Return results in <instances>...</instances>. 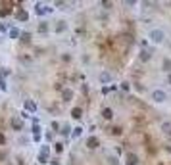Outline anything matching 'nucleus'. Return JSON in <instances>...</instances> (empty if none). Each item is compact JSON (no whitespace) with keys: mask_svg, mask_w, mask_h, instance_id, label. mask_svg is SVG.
<instances>
[{"mask_svg":"<svg viewBox=\"0 0 171 165\" xmlns=\"http://www.w3.org/2000/svg\"><path fill=\"white\" fill-rule=\"evenodd\" d=\"M148 37H150V41H152L154 44H162V42L165 41V33H163L162 29H152V31L148 33Z\"/></svg>","mask_w":171,"mask_h":165,"instance_id":"f257e3e1","label":"nucleus"},{"mask_svg":"<svg viewBox=\"0 0 171 165\" xmlns=\"http://www.w3.org/2000/svg\"><path fill=\"white\" fill-rule=\"evenodd\" d=\"M152 100L156 102V104H162V102L167 100V94L163 90H152Z\"/></svg>","mask_w":171,"mask_h":165,"instance_id":"f03ea898","label":"nucleus"},{"mask_svg":"<svg viewBox=\"0 0 171 165\" xmlns=\"http://www.w3.org/2000/svg\"><path fill=\"white\" fill-rule=\"evenodd\" d=\"M125 165H139V156L135 152H129L125 156Z\"/></svg>","mask_w":171,"mask_h":165,"instance_id":"7ed1b4c3","label":"nucleus"},{"mask_svg":"<svg viewBox=\"0 0 171 165\" xmlns=\"http://www.w3.org/2000/svg\"><path fill=\"white\" fill-rule=\"evenodd\" d=\"M98 146H100V140H98L96 136H88L87 138V148L88 150H96Z\"/></svg>","mask_w":171,"mask_h":165,"instance_id":"20e7f679","label":"nucleus"},{"mask_svg":"<svg viewBox=\"0 0 171 165\" xmlns=\"http://www.w3.org/2000/svg\"><path fill=\"white\" fill-rule=\"evenodd\" d=\"M15 19H18V21H29V14L25 12V10L18 8V12H15Z\"/></svg>","mask_w":171,"mask_h":165,"instance_id":"39448f33","label":"nucleus"},{"mask_svg":"<svg viewBox=\"0 0 171 165\" xmlns=\"http://www.w3.org/2000/svg\"><path fill=\"white\" fill-rule=\"evenodd\" d=\"M150 58H152V52H150V50H140V54H139V60L140 62L146 64V62H150Z\"/></svg>","mask_w":171,"mask_h":165,"instance_id":"423d86ee","label":"nucleus"},{"mask_svg":"<svg viewBox=\"0 0 171 165\" xmlns=\"http://www.w3.org/2000/svg\"><path fill=\"white\" fill-rule=\"evenodd\" d=\"M98 79H100L102 85H106V82H111V79H114V77H111V73H108V71H102Z\"/></svg>","mask_w":171,"mask_h":165,"instance_id":"0eeeda50","label":"nucleus"},{"mask_svg":"<svg viewBox=\"0 0 171 165\" xmlns=\"http://www.w3.org/2000/svg\"><path fill=\"white\" fill-rule=\"evenodd\" d=\"M12 127H14L15 131H21V129H23V119H21V117H14V119H12Z\"/></svg>","mask_w":171,"mask_h":165,"instance_id":"6e6552de","label":"nucleus"},{"mask_svg":"<svg viewBox=\"0 0 171 165\" xmlns=\"http://www.w3.org/2000/svg\"><path fill=\"white\" fill-rule=\"evenodd\" d=\"M71 98H73V90H69V88H64V90H62V100H64V102H69Z\"/></svg>","mask_w":171,"mask_h":165,"instance_id":"1a4fd4ad","label":"nucleus"},{"mask_svg":"<svg viewBox=\"0 0 171 165\" xmlns=\"http://www.w3.org/2000/svg\"><path fill=\"white\" fill-rule=\"evenodd\" d=\"M25 110H27V111H31V113H35V111H37V104H35V102H33V100H25Z\"/></svg>","mask_w":171,"mask_h":165,"instance_id":"9d476101","label":"nucleus"},{"mask_svg":"<svg viewBox=\"0 0 171 165\" xmlns=\"http://www.w3.org/2000/svg\"><path fill=\"white\" fill-rule=\"evenodd\" d=\"M102 117L106 121H110L111 117H114V110H111V108H104V110H102Z\"/></svg>","mask_w":171,"mask_h":165,"instance_id":"9b49d317","label":"nucleus"},{"mask_svg":"<svg viewBox=\"0 0 171 165\" xmlns=\"http://www.w3.org/2000/svg\"><path fill=\"white\" fill-rule=\"evenodd\" d=\"M48 12H52V8H48V6H42V4H37V14H39V15H44V14H48Z\"/></svg>","mask_w":171,"mask_h":165,"instance_id":"f8f14e48","label":"nucleus"},{"mask_svg":"<svg viewBox=\"0 0 171 165\" xmlns=\"http://www.w3.org/2000/svg\"><path fill=\"white\" fill-rule=\"evenodd\" d=\"M71 117H73V119H81V117H83V110H81V108H73V110H71Z\"/></svg>","mask_w":171,"mask_h":165,"instance_id":"ddd939ff","label":"nucleus"},{"mask_svg":"<svg viewBox=\"0 0 171 165\" xmlns=\"http://www.w3.org/2000/svg\"><path fill=\"white\" fill-rule=\"evenodd\" d=\"M8 35H10V38H19V37H21V31H19L18 27H12L8 31Z\"/></svg>","mask_w":171,"mask_h":165,"instance_id":"4468645a","label":"nucleus"},{"mask_svg":"<svg viewBox=\"0 0 171 165\" xmlns=\"http://www.w3.org/2000/svg\"><path fill=\"white\" fill-rule=\"evenodd\" d=\"M81 134H83V129H81V127H75V129H71V138H73V140H75V138H79Z\"/></svg>","mask_w":171,"mask_h":165,"instance_id":"2eb2a0df","label":"nucleus"},{"mask_svg":"<svg viewBox=\"0 0 171 165\" xmlns=\"http://www.w3.org/2000/svg\"><path fill=\"white\" fill-rule=\"evenodd\" d=\"M162 131L167 134V136H171V123L169 121H165V123H162Z\"/></svg>","mask_w":171,"mask_h":165,"instance_id":"dca6fc26","label":"nucleus"},{"mask_svg":"<svg viewBox=\"0 0 171 165\" xmlns=\"http://www.w3.org/2000/svg\"><path fill=\"white\" fill-rule=\"evenodd\" d=\"M65 31V21H58L56 23V33H64Z\"/></svg>","mask_w":171,"mask_h":165,"instance_id":"f3484780","label":"nucleus"},{"mask_svg":"<svg viewBox=\"0 0 171 165\" xmlns=\"http://www.w3.org/2000/svg\"><path fill=\"white\" fill-rule=\"evenodd\" d=\"M19 41H21V42H31V33H21Z\"/></svg>","mask_w":171,"mask_h":165,"instance_id":"a211bd4d","label":"nucleus"},{"mask_svg":"<svg viewBox=\"0 0 171 165\" xmlns=\"http://www.w3.org/2000/svg\"><path fill=\"white\" fill-rule=\"evenodd\" d=\"M163 69H165L167 73H171V60H167V58L163 60Z\"/></svg>","mask_w":171,"mask_h":165,"instance_id":"6ab92c4d","label":"nucleus"},{"mask_svg":"<svg viewBox=\"0 0 171 165\" xmlns=\"http://www.w3.org/2000/svg\"><path fill=\"white\" fill-rule=\"evenodd\" d=\"M116 90V85H111V87H102V94H108V92Z\"/></svg>","mask_w":171,"mask_h":165,"instance_id":"aec40b11","label":"nucleus"},{"mask_svg":"<svg viewBox=\"0 0 171 165\" xmlns=\"http://www.w3.org/2000/svg\"><path fill=\"white\" fill-rule=\"evenodd\" d=\"M48 31V23L44 21V23H41V25H39V33H46Z\"/></svg>","mask_w":171,"mask_h":165,"instance_id":"412c9836","label":"nucleus"},{"mask_svg":"<svg viewBox=\"0 0 171 165\" xmlns=\"http://www.w3.org/2000/svg\"><path fill=\"white\" fill-rule=\"evenodd\" d=\"M54 150L58 152V154H62V152H64V144H62V142H56L54 144Z\"/></svg>","mask_w":171,"mask_h":165,"instance_id":"4be33fe9","label":"nucleus"},{"mask_svg":"<svg viewBox=\"0 0 171 165\" xmlns=\"http://www.w3.org/2000/svg\"><path fill=\"white\" fill-rule=\"evenodd\" d=\"M31 131H33V136H35V134H41V127H39V123H35V125H33V129H31Z\"/></svg>","mask_w":171,"mask_h":165,"instance_id":"5701e85b","label":"nucleus"},{"mask_svg":"<svg viewBox=\"0 0 171 165\" xmlns=\"http://www.w3.org/2000/svg\"><path fill=\"white\" fill-rule=\"evenodd\" d=\"M69 131H71V129H69V125H64V127H62V131H60V133H62V134H65V136H67V134H71Z\"/></svg>","mask_w":171,"mask_h":165,"instance_id":"b1692460","label":"nucleus"},{"mask_svg":"<svg viewBox=\"0 0 171 165\" xmlns=\"http://www.w3.org/2000/svg\"><path fill=\"white\" fill-rule=\"evenodd\" d=\"M121 133H123V129H121V127H114V129H111V134H116V136H119Z\"/></svg>","mask_w":171,"mask_h":165,"instance_id":"393cba45","label":"nucleus"},{"mask_svg":"<svg viewBox=\"0 0 171 165\" xmlns=\"http://www.w3.org/2000/svg\"><path fill=\"white\" fill-rule=\"evenodd\" d=\"M39 163H48V156H44V154H39Z\"/></svg>","mask_w":171,"mask_h":165,"instance_id":"a878e982","label":"nucleus"},{"mask_svg":"<svg viewBox=\"0 0 171 165\" xmlns=\"http://www.w3.org/2000/svg\"><path fill=\"white\" fill-rule=\"evenodd\" d=\"M10 14H12V10H10V8L0 10V15H2V17H6V15H10Z\"/></svg>","mask_w":171,"mask_h":165,"instance_id":"bb28decb","label":"nucleus"},{"mask_svg":"<svg viewBox=\"0 0 171 165\" xmlns=\"http://www.w3.org/2000/svg\"><path fill=\"white\" fill-rule=\"evenodd\" d=\"M0 90H8V87H6V81H4V79H2V77H0Z\"/></svg>","mask_w":171,"mask_h":165,"instance_id":"cd10ccee","label":"nucleus"},{"mask_svg":"<svg viewBox=\"0 0 171 165\" xmlns=\"http://www.w3.org/2000/svg\"><path fill=\"white\" fill-rule=\"evenodd\" d=\"M41 154H44V156H48V154H50V148H48L46 144H44V146L41 148Z\"/></svg>","mask_w":171,"mask_h":165,"instance_id":"c85d7f7f","label":"nucleus"},{"mask_svg":"<svg viewBox=\"0 0 171 165\" xmlns=\"http://www.w3.org/2000/svg\"><path fill=\"white\" fill-rule=\"evenodd\" d=\"M6 31H10L8 25H6V23H0V33H6Z\"/></svg>","mask_w":171,"mask_h":165,"instance_id":"c756f323","label":"nucleus"},{"mask_svg":"<svg viewBox=\"0 0 171 165\" xmlns=\"http://www.w3.org/2000/svg\"><path fill=\"white\" fill-rule=\"evenodd\" d=\"M121 88H123V90L127 92V90H129V88H131V85H129V82H121Z\"/></svg>","mask_w":171,"mask_h":165,"instance_id":"7c9ffc66","label":"nucleus"},{"mask_svg":"<svg viewBox=\"0 0 171 165\" xmlns=\"http://www.w3.org/2000/svg\"><path fill=\"white\" fill-rule=\"evenodd\" d=\"M4 144H6V136L0 133V146H4Z\"/></svg>","mask_w":171,"mask_h":165,"instance_id":"2f4dec72","label":"nucleus"},{"mask_svg":"<svg viewBox=\"0 0 171 165\" xmlns=\"http://www.w3.org/2000/svg\"><path fill=\"white\" fill-rule=\"evenodd\" d=\"M108 161H110V165H119V163H117V159H116V157H110Z\"/></svg>","mask_w":171,"mask_h":165,"instance_id":"473e14b6","label":"nucleus"},{"mask_svg":"<svg viewBox=\"0 0 171 165\" xmlns=\"http://www.w3.org/2000/svg\"><path fill=\"white\" fill-rule=\"evenodd\" d=\"M102 6H104V8H111V2H110V0H108V2L104 0V2H102Z\"/></svg>","mask_w":171,"mask_h":165,"instance_id":"72a5a7b5","label":"nucleus"},{"mask_svg":"<svg viewBox=\"0 0 171 165\" xmlns=\"http://www.w3.org/2000/svg\"><path fill=\"white\" fill-rule=\"evenodd\" d=\"M52 129H54V131H58V129H60V125H58V121H52Z\"/></svg>","mask_w":171,"mask_h":165,"instance_id":"f704fd0d","label":"nucleus"},{"mask_svg":"<svg viewBox=\"0 0 171 165\" xmlns=\"http://www.w3.org/2000/svg\"><path fill=\"white\" fill-rule=\"evenodd\" d=\"M125 4H127V6H135V4H137V0H127Z\"/></svg>","mask_w":171,"mask_h":165,"instance_id":"c9c22d12","label":"nucleus"},{"mask_svg":"<svg viewBox=\"0 0 171 165\" xmlns=\"http://www.w3.org/2000/svg\"><path fill=\"white\" fill-rule=\"evenodd\" d=\"M167 82L171 85V73H167Z\"/></svg>","mask_w":171,"mask_h":165,"instance_id":"e433bc0d","label":"nucleus"}]
</instances>
